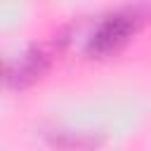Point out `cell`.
<instances>
[{"instance_id":"obj_1","label":"cell","mask_w":151,"mask_h":151,"mask_svg":"<svg viewBox=\"0 0 151 151\" xmlns=\"http://www.w3.org/2000/svg\"><path fill=\"white\" fill-rule=\"evenodd\" d=\"M137 17L130 12H120L113 14L109 19H104L97 31L92 33V38L87 40V54L92 57H109L113 52H118L137 31Z\"/></svg>"},{"instance_id":"obj_2","label":"cell","mask_w":151,"mask_h":151,"mask_svg":"<svg viewBox=\"0 0 151 151\" xmlns=\"http://www.w3.org/2000/svg\"><path fill=\"white\" fill-rule=\"evenodd\" d=\"M50 59L40 50H28L19 59H0V83L9 87H28L47 71Z\"/></svg>"}]
</instances>
